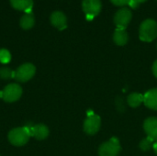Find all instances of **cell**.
Wrapping results in <instances>:
<instances>
[{"label": "cell", "mask_w": 157, "mask_h": 156, "mask_svg": "<svg viewBox=\"0 0 157 156\" xmlns=\"http://www.w3.org/2000/svg\"><path fill=\"white\" fill-rule=\"evenodd\" d=\"M156 1H157V0H156Z\"/></svg>", "instance_id": "d4e9b609"}, {"label": "cell", "mask_w": 157, "mask_h": 156, "mask_svg": "<svg viewBox=\"0 0 157 156\" xmlns=\"http://www.w3.org/2000/svg\"><path fill=\"white\" fill-rule=\"evenodd\" d=\"M144 105L154 110H157V88L152 89L144 95Z\"/></svg>", "instance_id": "7c38bea8"}, {"label": "cell", "mask_w": 157, "mask_h": 156, "mask_svg": "<svg viewBox=\"0 0 157 156\" xmlns=\"http://www.w3.org/2000/svg\"><path fill=\"white\" fill-rule=\"evenodd\" d=\"M82 8L87 18H93L97 17L102 8V3L100 0H83Z\"/></svg>", "instance_id": "ba28073f"}, {"label": "cell", "mask_w": 157, "mask_h": 156, "mask_svg": "<svg viewBox=\"0 0 157 156\" xmlns=\"http://www.w3.org/2000/svg\"><path fill=\"white\" fill-rule=\"evenodd\" d=\"M2 97H3V92L0 91V98H2Z\"/></svg>", "instance_id": "cb8c5ba5"}, {"label": "cell", "mask_w": 157, "mask_h": 156, "mask_svg": "<svg viewBox=\"0 0 157 156\" xmlns=\"http://www.w3.org/2000/svg\"><path fill=\"white\" fill-rule=\"evenodd\" d=\"M10 5L17 10L29 11L33 5V0H10Z\"/></svg>", "instance_id": "5bb4252c"}, {"label": "cell", "mask_w": 157, "mask_h": 156, "mask_svg": "<svg viewBox=\"0 0 157 156\" xmlns=\"http://www.w3.org/2000/svg\"><path fill=\"white\" fill-rule=\"evenodd\" d=\"M50 20H51L52 25L59 29H63L67 26V17L62 11L52 12V14L51 15Z\"/></svg>", "instance_id": "30bf717a"}, {"label": "cell", "mask_w": 157, "mask_h": 156, "mask_svg": "<svg viewBox=\"0 0 157 156\" xmlns=\"http://www.w3.org/2000/svg\"><path fill=\"white\" fill-rule=\"evenodd\" d=\"M0 78L3 80H10L15 78V71L8 67L0 68Z\"/></svg>", "instance_id": "e0dca14e"}, {"label": "cell", "mask_w": 157, "mask_h": 156, "mask_svg": "<svg viewBox=\"0 0 157 156\" xmlns=\"http://www.w3.org/2000/svg\"><path fill=\"white\" fill-rule=\"evenodd\" d=\"M36 73V67L32 63H24L15 71V79L19 83H26L30 80Z\"/></svg>", "instance_id": "5b68a950"}, {"label": "cell", "mask_w": 157, "mask_h": 156, "mask_svg": "<svg viewBox=\"0 0 157 156\" xmlns=\"http://www.w3.org/2000/svg\"><path fill=\"white\" fill-rule=\"evenodd\" d=\"M144 129L149 138L157 141V118L146 119L144 123Z\"/></svg>", "instance_id": "8fae6325"}, {"label": "cell", "mask_w": 157, "mask_h": 156, "mask_svg": "<svg viewBox=\"0 0 157 156\" xmlns=\"http://www.w3.org/2000/svg\"><path fill=\"white\" fill-rule=\"evenodd\" d=\"M139 36L143 41L150 42L157 37V22L152 18L142 22L139 29Z\"/></svg>", "instance_id": "6da1fadb"}, {"label": "cell", "mask_w": 157, "mask_h": 156, "mask_svg": "<svg viewBox=\"0 0 157 156\" xmlns=\"http://www.w3.org/2000/svg\"><path fill=\"white\" fill-rule=\"evenodd\" d=\"M11 60V54L6 49H0V63L3 64L8 63Z\"/></svg>", "instance_id": "d6986e66"}, {"label": "cell", "mask_w": 157, "mask_h": 156, "mask_svg": "<svg viewBox=\"0 0 157 156\" xmlns=\"http://www.w3.org/2000/svg\"><path fill=\"white\" fill-rule=\"evenodd\" d=\"M3 97L2 98L8 103L15 102L18 100L22 95V88L18 84H9L2 90Z\"/></svg>", "instance_id": "8992f818"}, {"label": "cell", "mask_w": 157, "mask_h": 156, "mask_svg": "<svg viewBox=\"0 0 157 156\" xmlns=\"http://www.w3.org/2000/svg\"><path fill=\"white\" fill-rule=\"evenodd\" d=\"M153 74H154V75L157 78V60L154 63V64H153Z\"/></svg>", "instance_id": "7402d4cb"}, {"label": "cell", "mask_w": 157, "mask_h": 156, "mask_svg": "<svg viewBox=\"0 0 157 156\" xmlns=\"http://www.w3.org/2000/svg\"><path fill=\"white\" fill-rule=\"evenodd\" d=\"M19 24H20V27L23 29H30L35 24L34 16L31 13H29V12L24 14L20 18Z\"/></svg>", "instance_id": "9a60e30c"}, {"label": "cell", "mask_w": 157, "mask_h": 156, "mask_svg": "<svg viewBox=\"0 0 157 156\" xmlns=\"http://www.w3.org/2000/svg\"><path fill=\"white\" fill-rule=\"evenodd\" d=\"M145 1H147V0H131L130 1V6L132 7V8H137L138 6H139V5L140 4H142V3H144Z\"/></svg>", "instance_id": "44dd1931"}, {"label": "cell", "mask_w": 157, "mask_h": 156, "mask_svg": "<svg viewBox=\"0 0 157 156\" xmlns=\"http://www.w3.org/2000/svg\"><path fill=\"white\" fill-rule=\"evenodd\" d=\"M153 148H154V150H155V154H157V141L154 143V145H153Z\"/></svg>", "instance_id": "603a6c76"}, {"label": "cell", "mask_w": 157, "mask_h": 156, "mask_svg": "<svg viewBox=\"0 0 157 156\" xmlns=\"http://www.w3.org/2000/svg\"><path fill=\"white\" fill-rule=\"evenodd\" d=\"M154 143H155V141H154L153 139L147 137V138H144V139H143V140L141 141L139 146H140V149H141L142 151L146 152V151H149V150L153 147Z\"/></svg>", "instance_id": "ac0fdd59"}, {"label": "cell", "mask_w": 157, "mask_h": 156, "mask_svg": "<svg viewBox=\"0 0 157 156\" xmlns=\"http://www.w3.org/2000/svg\"><path fill=\"white\" fill-rule=\"evenodd\" d=\"M121 144L116 137L102 143L98 148L99 156H118L121 153Z\"/></svg>", "instance_id": "3957f363"}, {"label": "cell", "mask_w": 157, "mask_h": 156, "mask_svg": "<svg viewBox=\"0 0 157 156\" xmlns=\"http://www.w3.org/2000/svg\"><path fill=\"white\" fill-rule=\"evenodd\" d=\"M100 125H101L100 117L98 115L95 114L92 110H88L87 117L84 122L85 132L89 135H94L99 131Z\"/></svg>", "instance_id": "277c9868"}, {"label": "cell", "mask_w": 157, "mask_h": 156, "mask_svg": "<svg viewBox=\"0 0 157 156\" xmlns=\"http://www.w3.org/2000/svg\"><path fill=\"white\" fill-rule=\"evenodd\" d=\"M132 17V13L131 9L127 7H122L120 10H118L115 15H114V24L117 26L118 29H125L129 23L131 22Z\"/></svg>", "instance_id": "52a82bcc"}, {"label": "cell", "mask_w": 157, "mask_h": 156, "mask_svg": "<svg viewBox=\"0 0 157 156\" xmlns=\"http://www.w3.org/2000/svg\"><path fill=\"white\" fill-rule=\"evenodd\" d=\"M28 128L29 131L30 137L32 136L39 141L45 140L49 136V133H50L48 127L44 124H36V125L29 126V127L28 126Z\"/></svg>", "instance_id": "9c48e42d"}, {"label": "cell", "mask_w": 157, "mask_h": 156, "mask_svg": "<svg viewBox=\"0 0 157 156\" xmlns=\"http://www.w3.org/2000/svg\"><path fill=\"white\" fill-rule=\"evenodd\" d=\"M110 1L113 5H115L117 6H124L130 4L131 0H110Z\"/></svg>", "instance_id": "ffe728a7"}, {"label": "cell", "mask_w": 157, "mask_h": 156, "mask_svg": "<svg viewBox=\"0 0 157 156\" xmlns=\"http://www.w3.org/2000/svg\"><path fill=\"white\" fill-rule=\"evenodd\" d=\"M128 105L132 108H137L144 102V95L139 93H132L127 98Z\"/></svg>", "instance_id": "2e32d148"}, {"label": "cell", "mask_w": 157, "mask_h": 156, "mask_svg": "<svg viewBox=\"0 0 157 156\" xmlns=\"http://www.w3.org/2000/svg\"><path fill=\"white\" fill-rule=\"evenodd\" d=\"M129 37L128 33L125 29H117L113 34V40L114 42L119 46H123L128 42Z\"/></svg>", "instance_id": "4fadbf2b"}, {"label": "cell", "mask_w": 157, "mask_h": 156, "mask_svg": "<svg viewBox=\"0 0 157 156\" xmlns=\"http://www.w3.org/2000/svg\"><path fill=\"white\" fill-rule=\"evenodd\" d=\"M30 138L28 126L13 129L8 133V141L14 146L25 145Z\"/></svg>", "instance_id": "7a4b0ae2"}]
</instances>
